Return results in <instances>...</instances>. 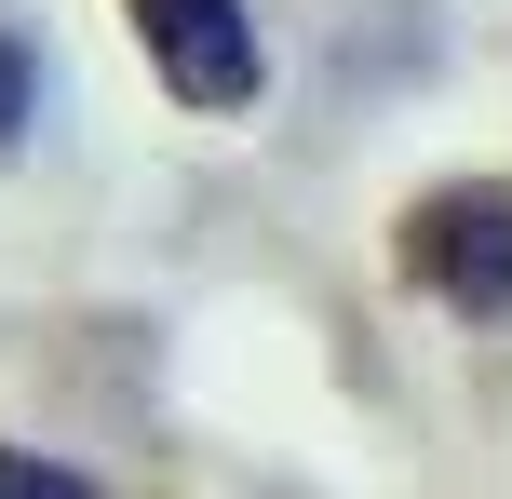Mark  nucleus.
<instances>
[{"mask_svg":"<svg viewBox=\"0 0 512 499\" xmlns=\"http://www.w3.org/2000/svg\"><path fill=\"white\" fill-rule=\"evenodd\" d=\"M0 499H95L68 473V459H27V446H0Z\"/></svg>","mask_w":512,"mask_h":499,"instance_id":"obj_3","label":"nucleus"},{"mask_svg":"<svg viewBox=\"0 0 512 499\" xmlns=\"http://www.w3.org/2000/svg\"><path fill=\"white\" fill-rule=\"evenodd\" d=\"M135 41H149L162 95L176 108H256V81H270V54H256V14L243 0H135Z\"/></svg>","mask_w":512,"mask_h":499,"instance_id":"obj_2","label":"nucleus"},{"mask_svg":"<svg viewBox=\"0 0 512 499\" xmlns=\"http://www.w3.org/2000/svg\"><path fill=\"white\" fill-rule=\"evenodd\" d=\"M27 108H41V68H27V41H14V27H0V149H14V135H27Z\"/></svg>","mask_w":512,"mask_h":499,"instance_id":"obj_4","label":"nucleus"},{"mask_svg":"<svg viewBox=\"0 0 512 499\" xmlns=\"http://www.w3.org/2000/svg\"><path fill=\"white\" fill-rule=\"evenodd\" d=\"M405 270L472 324H512V189H432L405 216Z\"/></svg>","mask_w":512,"mask_h":499,"instance_id":"obj_1","label":"nucleus"}]
</instances>
